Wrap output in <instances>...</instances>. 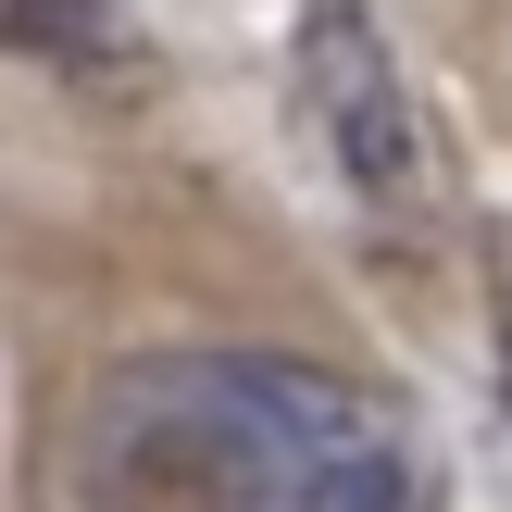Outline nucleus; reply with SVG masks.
<instances>
[{
	"mask_svg": "<svg viewBox=\"0 0 512 512\" xmlns=\"http://www.w3.org/2000/svg\"><path fill=\"white\" fill-rule=\"evenodd\" d=\"M13 50H38L50 75H88V88H138L150 38L125 0H13Z\"/></svg>",
	"mask_w": 512,
	"mask_h": 512,
	"instance_id": "3",
	"label": "nucleus"
},
{
	"mask_svg": "<svg viewBox=\"0 0 512 512\" xmlns=\"http://www.w3.org/2000/svg\"><path fill=\"white\" fill-rule=\"evenodd\" d=\"M300 113H313L325 163L350 175V200H363L375 225H413L425 200H438L425 113H413V88H400V63H388V38H375L363 0H313V13H300Z\"/></svg>",
	"mask_w": 512,
	"mask_h": 512,
	"instance_id": "2",
	"label": "nucleus"
},
{
	"mask_svg": "<svg viewBox=\"0 0 512 512\" xmlns=\"http://www.w3.org/2000/svg\"><path fill=\"white\" fill-rule=\"evenodd\" d=\"M38 512H438L413 413L238 338L125 350L63 400Z\"/></svg>",
	"mask_w": 512,
	"mask_h": 512,
	"instance_id": "1",
	"label": "nucleus"
}]
</instances>
